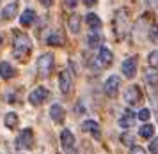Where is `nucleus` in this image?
Segmentation results:
<instances>
[{
    "mask_svg": "<svg viewBox=\"0 0 158 154\" xmlns=\"http://www.w3.org/2000/svg\"><path fill=\"white\" fill-rule=\"evenodd\" d=\"M30 50H32V43H30L29 35L15 30V34H13V53L16 57H23L29 55Z\"/></svg>",
    "mask_w": 158,
    "mask_h": 154,
    "instance_id": "1",
    "label": "nucleus"
},
{
    "mask_svg": "<svg viewBox=\"0 0 158 154\" xmlns=\"http://www.w3.org/2000/svg\"><path fill=\"white\" fill-rule=\"evenodd\" d=\"M53 69V55L52 53H43L37 59V71L41 76H48L50 71Z\"/></svg>",
    "mask_w": 158,
    "mask_h": 154,
    "instance_id": "2",
    "label": "nucleus"
},
{
    "mask_svg": "<svg viewBox=\"0 0 158 154\" xmlns=\"http://www.w3.org/2000/svg\"><path fill=\"white\" fill-rule=\"evenodd\" d=\"M124 101L131 106L139 105V103L142 101V92H140V89H139L137 85H130L128 89L124 91Z\"/></svg>",
    "mask_w": 158,
    "mask_h": 154,
    "instance_id": "3",
    "label": "nucleus"
},
{
    "mask_svg": "<svg viewBox=\"0 0 158 154\" xmlns=\"http://www.w3.org/2000/svg\"><path fill=\"white\" fill-rule=\"evenodd\" d=\"M48 96H50V92L46 91L44 87H37V89H34V91L29 94V101L34 106H39V105H43L44 101L48 99Z\"/></svg>",
    "mask_w": 158,
    "mask_h": 154,
    "instance_id": "4",
    "label": "nucleus"
},
{
    "mask_svg": "<svg viewBox=\"0 0 158 154\" xmlns=\"http://www.w3.org/2000/svg\"><path fill=\"white\" fill-rule=\"evenodd\" d=\"M119 85H121V80H119L117 75L108 76L107 82H105V94H107L108 98H115L119 94Z\"/></svg>",
    "mask_w": 158,
    "mask_h": 154,
    "instance_id": "5",
    "label": "nucleus"
},
{
    "mask_svg": "<svg viewBox=\"0 0 158 154\" xmlns=\"http://www.w3.org/2000/svg\"><path fill=\"white\" fill-rule=\"evenodd\" d=\"M59 87H60V92L62 94H69L73 89V76L71 73L68 69H64L60 73V76H59Z\"/></svg>",
    "mask_w": 158,
    "mask_h": 154,
    "instance_id": "6",
    "label": "nucleus"
},
{
    "mask_svg": "<svg viewBox=\"0 0 158 154\" xmlns=\"http://www.w3.org/2000/svg\"><path fill=\"white\" fill-rule=\"evenodd\" d=\"M32 144H34V133H32V129H23L22 133L18 135V138H16V145L22 149L32 147Z\"/></svg>",
    "mask_w": 158,
    "mask_h": 154,
    "instance_id": "7",
    "label": "nucleus"
},
{
    "mask_svg": "<svg viewBox=\"0 0 158 154\" xmlns=\"http://www.w3.org/2000/svg\"><path fill=\"white\" fill-rule=\"evenodd\" d=\"M137 66H139V57H130L123 62V75L126 78H133L137 73Z\"/></svg>",
    "mask_w": 158,
    "mask_h": 154,
    "instance_id": "8",
    "label": "nucleus"
},
{
    "mask_svg": "<svg viewBox=\"0 0 158 154\" xmlns=\"http://www.w3.org/2000/svg\"><path fill=\"white\" fill-rule=\"evenodd\" d=\"M60 145L68 152H73L75 151V136H73V133L69 129H62L60 131Z\"/></svg>",
    "mask_w": 158,
    "mask_h": 154,
    "instance_id": "9",
    "label": "nucleus"
},
{
    "mask_svg": "<svg viewBox=\"0 0 158 154\" xmlns=\"http://www.w3.org/2000/svg\"><path fill=\"white\" fill-rule=\"evenodd\" d=\"M114 60V55H112V51L105 46H101L100 48V53H98V66L100 67H108L110 64Z\"/></svg>",
    "mask_w": 158,
    "mask_h": 154,
    "instance_id": "10",
    "label": "nucleus"
},
{
    "mask_svg": "<svg viewBox=\"0 0 158 154\" xmlns=\"http://www.w3.org/2000/svg\"><path fill=\"white\" fill-rule=\"evenodd\" d=\"M133 122H135V112L130 110V108H126V110L123 112V115L119 117V126L126 129V128L133 126Z\"/></svg>",
    "mask_w": 158,
    "mask_h": 154,
    "instance_id": "11",
    "label": "nucleus"
},
{
    "mask_svg": "<svg viewBox=\"0 0 158 154\" xmlns=\"http://www.w3.org/2000/svg\"><path fill=\"white\" fill-rule=\"evenodd\" d=\"M50 117L53 119V122L62 124V122H64V117H66L64 108H62L60 105H52V108H50Z\"/></svg>",
    "mask_w": 158,
    "mask_h": 154,
    "instance_id": "12",
    "label": "nucleus"
},
{
    "mask_svg": "<svg viewBox=\"0 0 158 154\" xmlns=\"http://www.w3.org/2000/svg\"><path fill=\"white\" fill-rule=\"evenodd\" d=\"M0 76L4 80H11L16 76V69L9 62H0Z\"/></svg>",
    "mask_w": 158,
    "mask_h": 154,
    "instance_id": "13",
    "label": "nucleus"
},
{
    "mask_svg": "<svg viewBox=\"0 0 158 154\" xmlns=\"http://www.w3.org/2000/svg\"><path fill=\"white\" fill-rule=\"evenodd\" d=\"M82 128H84L85 133L93 135L94 138H100V126H98V122H94V120H85Z\"/></svg>",
    "mask_w": 158,
    "mask_h": 154,
    "instance_id": "14",
    "label": "nucleus"
},
{
    "mask_svg": "<svg viewBox=\"0 0 158 154\" xmlns=\"http://www.w3.org/2000/svg\"><path fill=\"white\" fill-rule=\"evenodd\" d=\"M34 18H36V13H34L32 9H27V11H23L22 16H20V23H22L23 27H29L30 23L34 21Z\"/></svg>",
    "mask_w": 158,
    "mask_h": 154,
    "instance_id": "15",
    "label": "nucleus"
},
{
    "mask_svg": "<svg viewBox=\"0 0 158 154\" xmlns=\"http://www.w3.org/2000/svg\"><path fill=\"white\" fill-rule=\"evenodd\" d=\"M68 27H69V32H71V34H77V32L80 30V16L77 13L69 16V20H68Z\"/></svg>",
    "mask_w": 158,
    "mask_h": 154,
    "instance_id": "16",
    "label": "nucleus"
},
{
    "mask_svg": "<svg viewBox=\"0 0 158 154\" xmlns=\"http://www.w3.org/2000/svg\"><path fill=\"white\" fill-rule=\"evenodd\" d=\"M85 21H87V25L93 28V30H98V28L101 27V20H100V18H98L94 13H89V14H87Z\"/></svg>",
    "mask_w": 158,
    "mask_h": 154,
    "instance_id": "17",
    "label": "nucleus"
},
{
    "mask_svg": "<svg viewBox=\"0 0 158 154\" xmlns=\"http://www.w3.org/2000/svg\"><path fill=\"white\" fill-rule=\"evenodd\" d=\"M4 124H6L9 129H15V128L18 126V115H16L15 112H9L7 115H6V119H4Z\"/></svg>",
    "mask_w": 158,
    "mask_h": 154,
    "instance_id": "18",
    "label": "nucleus"
},
{
    "mask_svg": "<svg viewBox=\"0 0 158 154\" xmlns=\"http://www.w3.org/2000/svg\"><path fill=\"white\" fill-rule=\"evenodd\" d=\"M15 14H16V2H13V4H9V6L4 7L2 18L4 20H11V18H15Z\"/></svg>",
    "mask_w": 158,
    "mask_h": 154,
    "instance_id": "19",
    "label": "nucleus"
},
{
    "mask_svg": "<svg viewBox=\"0 0 158 154\" xmlns=\"http://www.w3.org/2000/svg\"><path fill=\"white\" fill-rule=\"evenodd\" d=\"M46 43L52 44V46H62V43H64V37L60 34H50L46 37Z\"/></svg>",
    "mask_w": 158,
    "mask_h": 154,
    "instance_id": "20",
    "label": "nucleus"
},
{
    "mask_svg": "<svg viewBox=\"0 0 158 154\" xmlns=\"http://www.w3.org/2000/svg\"><path fill=\"white\" fill-rule=\"evenodd\" d=\"M146 82L151 85V87H156L158 85V71L156 69H151L146 73Z\"/></svg>",
    "mask_w": 158,
    "mask_h": 154,
    "instance_id": "21",
    "label": "nucleus"
},
{
    "mask_svg": "<svg viewBox=\"0 0 158 154\" xmlns=\"http://www.w3.org/2000/svg\"><path fill=\"white\" fill-rule=\"evenodd\" d=\"M139 135H140L142 138H151V136L155 135V126H151V124H144V126H140Z\"/></svg>",
    "mask_w": 158,
    "mask_h": 154,
    "instance_id": "22",
    "label": "nucleus"
},
{
    "mask_svg": "<svg viewBox=\"0 0 158 154\" xmlns=\"http://www.w3.org/2000/svg\"><path fill=\"white\" fill-rule=\"evenodd\" d=\"M148 62H149L151 67H158V50H155V51H151V53H149Z\"/></svg>",
    "mask_w": 158,
    "mask_h": 154,
    "instance_id": "23",
    "label": "nucleus"
},
{
    "mask_svg": "<svg viewBox=\"0 0 158 154\" xmlns=\"http://www.w3.org/2000/svg\"><path fill=\"white\" fill-rule=\"evenodd\" d=\"M100 35L98 34H89V37H87V44L91 46V48H94V46H98L100 44Z\"/></svg>",
    "mask_w": 158,
    "mask_h": 154,
    "instance_id": "24",
    "label": "nucleus"
},
{
    "mask_svg": "<svg viewBox=\"0 0 158 154\" xmlns=\"http://www.w3.org/2000/svg\"><path fill=\"white\" fill-rule=\"evenodd\" d=\"M133 140H135V136L131 133H123L121 135V142L124 145H133Z\"/></svg>",
    "mask_w": 158,
    "mask_h": 154,
    "instance_id": "25",
    "label": "nucleus"
},
{
    "mask_svg": "<svg viewBox=\"0 0 158 154\" xmlns=\"http://www.w3.org/2000/svg\"><path fill=\"white\" fill-rule=\"evenodd\" d=\"M149 117H151V110H149V108H142V110L139 112V119L142 120V122H148Z\"/></svg>",
    "mask_w": 158,
    "mask_h": 154,
    "instance_id": "26",
    "label": "nucleus"
},
{
    "mask_svg": "<svg viewBox=\"0 0 158 154\" xmlns=\"http://www.w3.org/2000/svg\"><path fill=\"white\" fill-rule=\"evenodd\" d=\"M149 39H151V43H158V27H156V25H155V27H151Z\"/></svg>",
    "mask_w": 158,
    "mask_h": 154,
    "instance_id": "27",
    "label": "nucleus"
},
{
    "mask_svg": "<svg viewBox=\"0 0 158 154\" xmlns=\"http://www.w3.org/2000/svg\"><path fill=\"white\" fill-rule=\"evenodd\" d=\"M149 152L151 154H158V138H153L149 144Z\"/></svg>",
    "mask_w": 158,
    "mask_h": 154,
    "instance_id": "28",
    "label": "nucleus"
},
{
    "mask_svg": "<svg viewBox=\"0 0 158 154\" xmlns=\"http://www.w3.org/2000/svg\"><path fill=\"white\" fill-rule=\"evenodd\" d=\"M130 154H146V151H144L142 147H139V145H131V151H130Z\"/></svg>",
    "mask_w": 158,
    "mask_h": 154,
    "instance_id": "29",
    "label": "nucleus"
},
{
    "mask_svg": "<svg viewBox=\"0 0 158 154\" xmlns=\"http://www.w3.org/2000/svg\"><path fill=\"white\" fill-rule=\"evenodd\" d=\"M66 7H69V9H73V7H77V4H78V0H64Z\"/></svg>",
    "mask_w": 158,
    "mask_h": 154,
    "instance_id": "30",
    "label": "nucleus"
},
{
    "mask_svg": "<svg viewBox=\"0 0 158 154\" xmlns=\"http://www.w3.org/2000/svg\"><path fill=\"white\" fill-rule=\"evenodd\" d=\"M148 6H158V0H146Z\"/></svg>",
    "mask_w": 158,
    "mask_h": 154,
    "instance_id": "31",
    "label": "nucleus"
},
{
    "mask_svg": "<svg viewBox=\"0 0 158 154\" xmlns=\"http://www.w3.org/2000/svg\"><path fill=\"white\" fill-rule=\"evenodd\" d=\"M84 4H85V6H94L96 0H84Z\"/></svg>",
    "mask_w": 158,
    "mask_h": 154,
    "instance_id": "32",
    "label": "nucleus"
},
{
    "mask_svg": "<svg viewBox=\"0 0 158 154\" xmlns=\"http://www.w3.org/2000/svg\"><path fill=\"white\" fill-rule=\"evenodd\" d=\"M39 2H41L43 6H52V2H53V0H39Z\"/></svg>",
    "mask_w": 158,
    "mask_h": 154,
    "instance_id": "33",
    "label": "nucleus"
},
{
    "mask_svg": "<svg viewBox=\"0 0 158 154\" xmlns=\"http://www.w3.org/2000/svg\"><path fill=\"white\" fill-rule=\"evenodd\" d=\"M0 39H2V37H0ZM0 43H2V41H0Z\"/></svg>",
    "mask_w": 158,
    "mask_h": 154,
    "instance_id": "34",
    "label": "nucleus"
}]
</instances>
